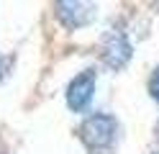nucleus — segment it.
Returning a JSON list of instances; mask_svg holds the SVG:
<instances>
[{
	"instance_id": "obj_1",
	"label": "nucleus",
	"mask_w": 159,
	"mask_h": 154,
	"mask_svg": "<svg viewBox=\"0 0 159 154\" xmlns=\"http://www.w3.org/2000/svg\"><path fill=\"white\" fill-rule=\"evenodd\" d=\"M118 136V121L111 113H93L82 121L80 126V139L93 154H105L111 152Z\"/></svg>"
},
{
	"instance_id": "obj_2",
	"label": "nucleus",
	"mask_w": 159,
	"mask_h": 154,
	"mask_svg": "<svg viewBox=\"0 0 159 154\" xmlns=\"http://www.w3.org/2000/svg\"><path fill=\"white\" fill-rule=\"evenodd\" d=\"M54 13L67 31H80L95 21L98 3L95 0H54Z\"/></svg>"
},
{
	"instance_id": "obj_3",
	"label": "nucleus",
	"mask_w": 159,
	"mask_h": 154,
	"mask_svg": "<svg viewBox=\"0 0 159 154\" xmlns=\"http://www.w3.org/2000/svg\"><path fill=\"white\" fill-rule=\"evenodd\" d=\"M100 57H103V64L108 69H123L128 62H131L134 57V44L131 39H128V34L123 28H111L108 34L103 36V46H100Z\"/></svg>"
},
{
	"instance_id": "obj_4",
	"label": "nucleus",
	"mask_w": 159,
	"mask_h": 154,
	"mask_svg": "<svg viewBox=\"0 0 159 154\" xmlns=\"http://www.w3.org/2000/svg\"><path fill=\"white\" fill-rule=\"evenodd\" d=\"M95 87H98V72L95 69H82L75 80L67 85V105L75 113H85L90 108V103L95 98Z\"/></svg>"
},
{
	"instance_id": "obj_5",
	"label": "nucleus",
	"mask_w": 159,
	"mask_h": 154,
	"mask_svg": "<svg viewBox=\"0 0 159 154\" xmlns=\"http://www.w3.org/2000/svg\"><path fill=\"white\" fill-rule=\"evenodd\" d=\"M11 69H13V59L5 57V54H0V82L11 75Z\"/></svg>"
},
{
	"instance_id": "obj_6",
	"label": "nucleus",
	"mask_w": 159,
	"mask_h": 154,
	"mask_svg": "<svg viewBox=\"0 0 159 154\" xmlns=\"http://www.w3.org/2000/svg\"><path fill=\"white\" fill-rule=\"evenodd\" d=\"M149 92H152L154 100H159V67L152 72V77H149Z\"/></svg>"
},
{
	"instance_id": "obj_7",
	"label": "nucleus",
	"mask_w": 159,
	"mask_h": 154,
	"mask_svg": "<svg viewBox=\"0 0 159 154\" xmlns=\"http://www.w3.org/2000/svg\"><path fill=\"white\" fill-rule=\"evenodd\" d=\"M152 3H154V8H157V10H159V0H152Z\"/></svg>"
}]
</instances>
